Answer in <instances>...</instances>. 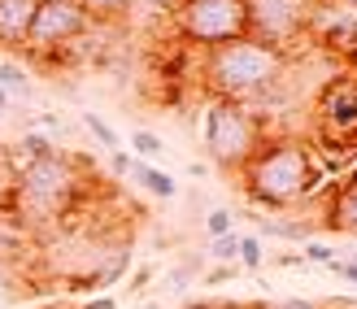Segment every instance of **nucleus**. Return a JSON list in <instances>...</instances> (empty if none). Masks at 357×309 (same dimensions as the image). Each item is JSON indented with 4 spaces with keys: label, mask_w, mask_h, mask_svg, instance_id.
<instances>
[{
    "label": "nucleus",
    "mask_w": 357,
    "mask_h": 309,
    "mask_svg": "<svg viewBox=\"0 0 357 309\" xmlns=\"http://www.w3.org/2000/svg\"><path fill=\"white\" fill-rule=\"evenodd\" d=\"M323 183V170L314 166V149L305 140H275L244 161V188L257 205L283 209L292 201H305Z\"/></svg>",
    "instance_id": "obj_1"
},
{
    "label": "nucleus",
    "mask_w": 357,
    "mask_h": 309,
    "mask_svg": "<svg viewBox=\"0 0 357 309\" xmlns=\"http://www.w3.org/2000/svg\"><path fill=\"white\" fill-rule=\"evenodd\" d=\"M279 79H283V52L248 40V35L205 52V87H209L213 100L248 105L266 87H275Z\"/></svg>",
    "instance_id": "obj_2"
},
{
    "label": "nucleus",
    "mask_w": 357,
    "mask_h": 309,
    "mask_svg": "<svg viewBox=\"0 0 357 309\" xmlns=\"http://www.w3.org/2000/svg\"><path fill=\"white\" fill-rule=\"evenodd\" d=\"M79 192H83V161L75 153L26 161L9 183V196L22 205V213L31 209V218H66L70 205L79 201Z\"/></svg>",
    "instance_id": "obj_3"
},
{
    "label": "nucleus",
    "mask_w": 357,
    "mask_h": 309,
    "mask_svg": "<svg viewBox=\"0 0 357 309\" xmlns=\"http://www.w3.org/2000/svg\"><path fill=\"white\" fill-rule=\"evenodd\" d=\"M261 149V122L240 100H213L205 114V153L222 170H244V161Z\"/></svg>",
    "instance_id": "obj_4"
},
{
    "label": "nucleus",
    "mask_w": 357,
    "mask_h": 309,
    "mask_svg": "<svg viewBox=\"0 0 357 309\" xmlns=\"http://www.w3.org/2000/svg\"><path fill=\"white\" fill-rule=\"evenodd\" d=\"M174 27L188 44H201L205 52L244 40L248 35V13L244 0H178L174 5Z\"/></svg>",
    "instance_id": "obj_5"
},
{
    "label": "nucleus",
    "mask_w": 357,
    "mask_h": 309,
    "mask_svg": "<svg viewBox=\"0 0 357 309\" xmlns=\"http://www.w3.org/2000/svg\"><path fill=\"white\" fill-rule=\"evenodd\" d=\"M318 0H244L248 13V40H257L266 48L288 52L305 40L310 31V13Z\"/></svg>",
    "instance_id": "obj_6"
},
{
    "label": "nucleus",
    "mask_w": 357,
    "mask_h": 309,
    "mask_svg": "<svg viewBox=\"0 0 357 309\" xmlns=\"http://www.w3.org/2000/svg\"><path fill=\"white\" fill-rule=\"evenodd\" d=\"M87 31H92V22H87V13L75 0H40L22 48L31 57H57V52H66L75 40H83Z\"/></svg>",
    "instance_id": "obj_7"
},
{
    "label": "nucleus",
    "mask_w": 357,
    "mask_h": 309,
    "mask_svg": "<svg viewBox=\"0 0 357 309\" xmlns=\"http://www.w3.org/2000/svg\"><path fill=\"white\" fill-rule=\"evenodd\" d=\"M310 40L318 48L335 52V57H349L357 48V9L340 5V0H318L314 13H310Z\"/></svg>",
    "instance_id": "obj_8"
},
{
    "label": "nucleus",
    "mask_w": 357,
    "mask_h": 309,
    "mask_svg": "<svg viewBox=\"0 0 357 309\" xmlns=\"http://www.w3.org/2000/svg\"><path fill=\"white\" fill-rule=\"evenodd\" d=\"M318 122L340 144L357 140V79L353 75H340L323 87V96H318Z\"/></svg>",
    "instance_id": "obj_9"
},
{
    "label": "nucleus",
    "mask_w": 357,
    "mask_h": 309,
    "mask_svg": "<svg viewBox=\"0 0 357 309\" xmlns=\"http://www.w3.org/2000/svg\"><path fill=\"white\" fill-rule=\"evenodd\" d=\"M35 9H40V0H0V44L22 48L26 31L35 22Z\"/></svg>",
    "instance_id": "obj_10"
},
{
    "label": "nucleus",
    "mask_w": 357,
    "mask_h": 309,
    "mask_svg": "<svg viewBox=\"0 0 357 309\" xmlns=\"http://www.w3.org/2000/svg\"><path fill=\"white\" fill-rule=\"evenodd\" d=\"M127 174H131V183H139V188H144V192H153V196H162V201L178 196V183H174V174L157 170V166H149V161H139V157H131Z\"/></svg>",
    "instance_id": "obj_11"
},
{
    "label": "nucleus",
    "mask_w": 357,
    "mask_h": 309,
    "mask_svg": "<svg viewBox=\"0 0 357 309\" xmlns=\"http://www.w3.org/2000/svg\"><path fill=\"white\" fill-rule=\"evenodd\" d=\"M75 5L87 13V22H118V17H127L135 0H75Z\"/></svg>",
    "instance_id": "obj_12"
},
{
    "label": "nucleus",
    "mask_w": 357,
    "mask_h": 309,
    "mask_svg": "<svg viewBox=\"0 0 357 309\" xmlns=\"http://www.w3.org/2000/svg\"><path fill=\"white\" fill-rule=\"evenodd\" d=\"M331 227L357 235V188H340V196L331 201Z\"/></svg>",
    "instance_id": "obj_13"
},
{
    "label": "nucleus",
    "mask_w": 357,
    "mask_h": 309,
    "mask_svg": "<svg viewBox=\"0 0 357 309\" xmlns=\"http://www.w3.org/2000/svg\"><path fill=\"white\" fill-rule=\"evenodd\" d=\"M261 235H279V240H310L314 227L310 223H283V218H257Z\"/></svg>",
    "instance_id": "obj_14"
},
{
    "label": "nucleus",
    "mask_w": 357,
    "mask_h": 309,
    "mask_svg": "<svg viewBox=\"0 0 357 309\" xmlns=\"http://www.w3.org/2000/svg\"><path fill=\"white\" fill-rule=\"evenodd\" d=\"M131 149H135L139 161H149V166H153V161L166 157V140L157 135V131H131Z\"/></svg>",
    "instance_id": "obj_15"
},
{
    "label": "nucleus",
    "mask_w": 357,
    "mask_h": 309,
    "mask_svg": "<svg viewBox=\"0 0 357 309\" xmlns=\"http://www.w3.org/2000/svg\"><path fill=\"white\" fill-rule=\"evenodd\" d=\"M0 92H9V96H26V92H31V75H26V66H17V61H0Z\"/></svg>",
    "instance_id": "obj_16"
},
{
    "label": "nucleus",
    "mask_w": 357,
    "mask_h": 309,
    "mask_svg": "<svg viewBox=\"0 0 357 309\" xmlns=\"http://www.w3.org/2000/svg\"><path fill=\"white\" fill-rule=\"evenodd\" d=\"M83 126H87V131H92V135L100 140V149H105V153H122V140H118V131H114V126L105 122L100 114H83Z\"/></svg>",
    "instance_id": "obj_17"
},
{
    "label": "nucleus",
    "mask_w": 357,
    "mask_h": 309,
    "mask_svg": "<svg viewBox=\"0 0 357 309\" xmlns=\"http://www.w3.org/2000/svg\"><path fill=\"white\" fill-rule=\"evenodd\" d=\"M209 257H213V262L236 266V262H240V235L231 231V235H218V240H209Z\"/></svg>",
    "instance_id": "obj_18"
},
{
    "label": "nucleus",
    "mask_w": 357,
    "mask_h": 309,
    "mask_svg": "<svg viewBox=\"0 0 357 309\" xmlns=\"http://www.w3.org/2000/svg\"><path fill=\"white\" fill-rule=\"evenodd\" d=\"M266 262V253H261V235H240V266L244 270H257Z\"/></svg>",
    "instance_id": "obj_19"
},
{
    "label": "nucleus",
    "mask_w": 357,
    "mask_h": 309,
    "mask_svg": "<svg viewBox=\"0 0 357 309\" xmlns=\"http://www.w3.org/2000/svg\"><path fill=\"white\" fill-rule=\"evenodd\" d=\"M205 231H209V240L231 235V231H236V213H231V209H213V213L205 218Z\"/></svg>",
    "instance_id": "obj_20"
},
{
    "label": "nucleus",
    "mask_w": 357,
    "mask_h": 309,
    "mask_svg": "<svg viewBox=\"0 0 357 309\" xmlns=\"http://www.w3.org/2000/svg\"><path fill=\"white\" fill-rule=\"evenodd\" d=\"M305 262H314V266H331V262H335V248L318 244V240H305Z\"/></svg>",
    "instance_id": "obj_21"
},
{
    "label": "nucleus",
    "mask_w": 357,
    "mask_h": 309,
    "mask_svg": "<svg viewBox=\"0 0 357 309\" xmlns=\"http://www.w3.org/2000/svg\"><path fill=\"white\" fill-rule=\"evenodd\" d=\"M331 270H335V275H340V279L357 283V257H353V262H340V257H335V262H331Z\"/></svg>",
    "instance_id": "obj_22"
},
{
    "label": "nucleus",
    "mask_w": 357,
    "mask_h": 309,
    "mask_svg": "<svg viewBox=\"0 0 357 309\" xmlns=\"http://www.w3.org/2000/svg\"><path fill=\"white\" fill-rule=\"evenodd\" d=\"M227 279H236V266H218L205 275V283H227Z\"/></svg>",
    "instance_id": "obj_23"
},
{
    "label": "nucleus",
    "mask_w": 357,
    "mask_h": 309,
    "mask_svg": "<svg viewBox=\"0 0 357 309\" xmlns=\"http://www.w3.org/2000/svg\"><path fill=\"white\" fill-rule=\"evenodd\" d=\"M271 309H323L318 301H275Z\"/></svg>",
    "instance_id": "obj_24"
},
{
    "label": "nucleus",
    "mask_w": 357,
    "mask_h": 309,
    "mask_svg": "<svg viewBox=\"0 0 357 309\" xmlns=\"http://www.w3.org/2000/svg\"><path fill=\"white\" fill-rule=\"evenodd\" d=\"M149 279H153V266H139V270H135V279H131V292H139V287H144Z\"/></svg>",
    "instance_id": "obj_25"
},
{
    "label": "nucleus",
    "mask_w": 357,
    "mask_h": 309,
    "mask_svg": "<svg viewBox=\"0 0 357 309\" xmlns=\"http://www.w3.org/2000/svg\"><path fill=\"white\" fill-rule=\"evenodd\" d=\"M9 114V92H0V118Z\"/></svg>",
    "instance_id": "obj_26"
},
{
    "label": "nucleus",
    "mask_w": 357,
    "mask_h": 309,
    "mask_svg": "<svg viewBox=\"0 0 357 309\" xmlns=\"http://www.w3.org/2000/svg\"><path fill=\"white\" fill-rule=\"evenodd\" d=\"M87 309H114V301H96V305H87Z\"/></svg>",
    "instance_id": "obj_27"
},
{
    "label": "nucleus",
    "mask_w": 357,
    "mask_h": 309,
    "mask_svg": "<svg viewBox=\"0 0 357 309\" xmlns=\"http://www.w3.org/2000/svg\"><path fill=\"white\" fill-rule=\"evenodd\" d=\"M344 188H357V170H353V174H349V183H344Z\"/></svg>",
    "instance_id": "obj_28"
},
{
    "label": "nucleus",
    "mask_w": 357,
    "mask_h": 309,
    "mask_svg": "<svg viewBox=\"0 0 357 309\" xmlns=\"http://www.w3.org/2000/svg\"><path fill=\"white\" fill-rule=\"evenodd\" d=\"M340 5H353V9H357V0H340Z\"/></svg>",
    "instance_id": "obj_29"
},
{
    "label": "nucleus",
    "mask_w": 357,
    "mask_h": 309,
    "mask_svg": "<svg viewBox=\"0 0 357 309\" xmlns=\"http://www.w3.org/2000/svg\"><path fill=\"white\" fill-rule=\"evenodd\" d=\"M222 309H240V305H222Z\"/></svg>",
    "instance_id": "obj_30"
},
{
    "label": "nucleus",
    "mask_w": 357,
    "mask_h": 309,
    "mask_svg": "<svg viewBox=\"0 0 357 309\" xmlns=\"http://www.w3.org/2000/svg\"><path fill=\"white\" fill-rule=\"evenodd\" d=\"M349 309H357V305H349Z\"/></svg>",
    "instance_id": "obj_31"
},
{
    "label": "nucleus",
    "mask_w": 357,
    "mask_h": 309,
    "mask_svg": "<svg viewBox=\"0 0 357 309\" xmlns=\"http://www.w3.org/2000/svg\"><path fill=\"white\" fill-rule=\"evenodd\" d=\"M0 188H5V183H0Z\"/></svg>",
    "instance_id": "obj_32"
},
{
    "label": "nucleus",
    "mask_w": 357,
    "mask_h": 309,
    "mask_svg": "<svg viewBox=\"0 0 357 309\" xmlns=\"http://www.w3.org/2000/svg\"><path fill=\"white\" fill-rule=\"evenodd\" d=\"M57 309H61V305H57Z\"/></svg>",
    "instance_id": "obj_33"
}]
</instances>
